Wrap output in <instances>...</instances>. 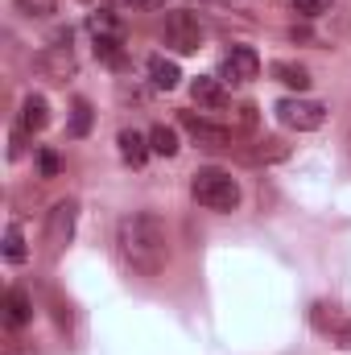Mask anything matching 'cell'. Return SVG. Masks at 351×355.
<instances>
[{
	"label": "cell",
	"instance_id": "1",
	"mask_svg": "<svg viewBox=\"0 0 351 355\" xmlns=\"http://www.w3.org/2000/svg\"><path fill=\"white\" fill-rule=\"evenodd\" d=\"M116 244H120V257L124 265L141 277H157L166 261H170V248H166V227L157 215L149 211H132L120 219L116 227Z\"/></svg>",
	"mask_w": 351,
	"mask_h": 355
},
{
	"label": "cell",
	"instance_id": "2",
	"mask_svg": "<svg viewBox=\"0 0 351 355\" xmlns=\"http://www.w3.org/2000/svg\"><path fill=\"white\" fill-rule=\"evenodd\" d=\"M190 194H194L207 211H236V207H240V182L228 174V170H219V166L194 170Z\"/></svg>",
	"mask_w": 351,
	"mask_h": 355
},
{
	"label": "cell",
	"instance_id": "3",
	"mask_svg": "<svg viewBox=\"0 0 351 355\" xmlns=\"http://www.w3.org/2000/svg\"><path fill=\"white\" fill-rule=\"evenodd\" d=\"M162 42L174 50V54H194L203 46V21L190 12V8H178L166 17V29H162Z\"/></svg>",
	"mask_w": 351,
	"mask_h": 355
},
{
	"label": "cell",
	"instance_id": "4",
	"mask_svg": "<svg viewBox=\"0 0 351 355\" xmlns=\"http://www.w3.org/2000/svg\"><path fill=\"white\" fill-rule=\"evenodd\" d=\"M277 120L285 124V128H298V132H314V128H323V120H327V107L318 103V99H277Z\"/></svg>",
	"mask_w": 351,
	"mask_h": 355
},
{
	"label": "cell",
	"instance_id": "5",
	"mask_svg": "<svg viewBox=\"0 0 351 355\" xmlns=\"http://www.w3.org/2000/svg\"><path fill=\"white\" fill-rule=\"evenodd\" d=\"M75 223H79V207L71 198H62V202L50 207V215H46V252L50 257H58L75 240Z\"/></svg>",
	"mask_w": 351,
	"mask_h": 355
},
{
	"label": "cell",
	"instance_id": "6",
	"mask_svg": "<svg viewBox=\"0 0 351 355\" xmlns=\"http://www.w3.org/2000/svg\"><path fill=\"white\" fill-rule=\"evenodd\" d=\"M75 50H71V33H54V42L37 54V71L46 79H71L75 75Z\"/></svg>",
	"mask_w": 351,
	"mask_h": 355
},
{
	"label": "cell",
	"instance_id": "7",
	"mask_svg": "<svg viewBox=\"0 0 351 355\" xmlns=\"http://www.w3.org/2000/svg\"><path fill=\"white\" fill-rule=\"evenodd\" d=\"M178 124L190 132L194 145H207V149H232V132L219 128V124H211V120H203V116H194V112H182Z\"/></svg>",
	"mask_w": 351,
	"mask_h": 355
},
{
	"label": "cell",
	"instance_id": "8",
	"mask_svg": "<svg viewBox=\"0 0 351 355\" xmlns=\"http://www.w3.org/2000/svg\"><path fill=\"white\" fill-rule=\"evenodd\" d=\"M228 83H252L261 75V54L252 46H236L228 58H223V71H219Z\"/></svg>",
	"mask_w": 351,
	"mask_h": 355
},
{
	"label": "cell",
	"instance_id": "9",
	"mask_svg": "<svg viewBox=\"0 0 351 355\" xmlns=\"http://www.w3.org/2000/svg\"><path fill=\"white\" fill-rule=\"evenodd\" d=\"M190 95H194V103H198V107H211V112L228 107V91H223V83H219V79L198 75V79L190 83Z\"/></svg>",
	"mask_w": 351,
	"mask_h": 355
},
{
	"label": "cell",
	"instance_id": "10",
	"mask_svg": "<svg viewBox=\"0 0 351 355\" xmlns=\"http://www.w3.org/2000/svg\"><path fill=\"white\" fill-rule=\"evenodd\" d=\"M87 29H91V37L95 42H124V21L116 17V12H91L87 17Z\"/></svg>",
	"mask_w": 351,
	"mask_h": 355
},
{
	"label": "cell",
	"instance_id": "11",
	"mask_svg": "<svg viewBox=\"0 0 351 355\" xmlns=\"http://www.w3.org/2000/svg\"><path fill=\"white\" fill-rule=\"evenodd\" d=\"M33 318V302H29V293L25 289H8L4 293V322L17 331V327H25Z\"/></svg>",
	"mask_w": 351,
	"mask_h": 355
},
{
	"label": "cell",
	"instance_id": "12",
	"mask_svg": "<svg viewBox=\"0 0 351 355\" xmlns=\"http://www.w3.org/2000/svg\"><path fill=\"white\" fill-rule=\"evenodd\" d=\"M50 124V103L42 99V95H29L25 103H21V128L25 132H42Z\"/></svg>",
	"mask_w": 351,
	"mask_h": 355
},
{
	"label": "cell",
	"instance_id": "13",
	"mask_svg": "<svg viewBox=\"0 0 351 355\" xmlns=\"http://www.w3.org/2000/svg\"><path fill=\"white\" fill-rule=\"evenodd\" d=\"M116 145H120V157L128 162V166H145V157H149V141L141 137V132H132V128H124L120 137H116Z\"/></svg>",
	"mask_w": 351,
	"mask_h": 355
},
{
	"label": "cell",
	"instance_id": "14",
	"mask_svg": "<svg viewBox=\"0 0 351 355\" xmlns=\"http://www.w3.org/2000/svg\"><path fill=\"white\" fill-rule=\"evenodd\" d=\"M149 79H153V87L174 91V87H178V79H182V71H178V62L162 58V54H153V58H149Z\"/></svg>",
	"mask_w": 351,
	"mask_h": 355
},
{
	"label": "cell",
	"instance_id": "15",
	"mask_svg": "<svg viewBox=\"0 0 351 355\" xmlns=\"http://www.w3.org/2000/svg\"><path fill=\"white\" fill-rule=\"evenodd\" d=\"M268 71H273V79L285 83V87H298V91L310 87V71H306L302 62H273Z\"/></svg>",
	"mask_w": 351,
	"mask_h": 355
},
{
	"label": "cell",
	"instance_id": "16",
	"mask_svg": "<svg viewBox=\"0 0 351 355\" xmlns=\"http://www.w3.org/2000/svg\"><path fill=\"white\" fill-rule=\"evenodd\" d=\"M248 157H252V162H285V157H289V145H285V141H277V137H264Z\"/></svg>",
	"mask_w": 351,
	"mask_h": 355
},
{
	"label": "cell",
	"instance_id": "17",
	"mask_svg": "<svg viewBox=\"0 0 351 355\" xmlns=\"http://www.w3.org/2000/svg\"><path fill=\"white\" fill-rule=\"evenodd\" d=\"M149 145H153V153L174 157V153H178V132H174V128H166V124H157V128L149 132Z\"/></svg>",
	"mask_w": 351,
	"mask_h": 355
},
{
	"label": "cell",
	"instance_id": "18",
	"mask_svg": "<svg viewBox=\"0 0 351 355\" xmlns=\"http://www.w3.org/2000/svg\"><path fill=\"white\" fill-rule=\"evenodd\" d=\"M25 257H29V252H25L21 227H8V232H4V261H8V265H25Z\"/></svg>",
	"mask_w": 351,
	"mask_h": 355
},
{
	"label": "cell",
	"instance_id": "19",
	"mask_svg": "<svg viewBox=\"0 0 351 355\" xmlns=\"http://www.w3.org/2000/svg\"><path fill=\"white\" fill-rule=\"evenodd\" d=\"M91 120H95V116H91V103L87 99H75V107H71V128H67V132H71V137H87Z\"/></svg>",
	"mask_w": 351,
	"mask_h": 355
},
{
	"label": "cell",
	"instance_id": "20",
	"mask_svg": "<svg viewBox=\"0 0 351 355\" xmlns=\"http://www.w3.org/2000/svg\"><path fill=\"white\" fill-rule=\"evenodd\" d=\"M310 318H314V327H318V331H327V335H335V331H339V322H343V314H335V306H327V302H318Z\"/></svg>",
	"mask_w": 351,
	"mask_h": 355
},
{
	"label": "cell",
	"instance_id": "21",
	"mask_svg": "<svg viewBox=\"0 0 351 355\" xmlns=\"http://www.w3.org/2000/svg\"><path fill=\"white\" fill-rule=\"evenodd\" d=\"M120 46H124V42H95V58L120 71V67H124V50H120Z\"/></svg>",
	"mask_w": 351,
	"mask_h": 355
},
{
	"label": "cell",
	"instance_id": "22",
	"mask_svg": "<svg viewBox=\"0 0 351 355\" xmlns=\"http://www.w3.org/2000/svg\"><path fill=\"white\" fill-rule=\"evenodd\" d=\"M17 8L25 17H50L54 12V0H17Z\"/></svg>",
	"mask_w": 351,
	"mask_h": 355
},
{
	"label": "cell",
	"instance_id": "23",
	"mask_svg": "<svg viewBox=\"0 0 351 355\" xmlns=\"http://www.w3.org/2000/svg\"><path fill=\"white\" fill-rule=\"evenodd\" d=\"M293 8H298L302 17H323V12L331 8V0H293Z\"/></svg>",
	"mask_w": 351,
	"mask_h": 355
},
{
	"label": "cell",
	"instance_id": "24",
	"mask_svg": "<svg viewBox=\"0 0 351 355\" xmlns=\"http://www.w3.org/2000/svg\"><path fill=\"white\" fill-rule=\"evenodd\" d=\"M120 8H132V12H149V8H162L166 0H116Z\"/></svg>",
	"mask_w": 351,
	"mask_h": 355
},
{
	"label": "cell",
	"instance_id": "25",
	"mask_svg": "<svg viewBox=\"0 0 351 355\" xmlns=\"http://www.w3.org/2000/svg\"><path fill=\"white\" fill-rule=\"evenodd\" d=\"M37 162H42V178H54V174H58V157H54L50 149H42V157H37Z\"/></svg>",
	"mask_w": 351,
	"mask_h": 355
},
{
	"label": "cell",
	"instance_id": "26",
	"mask_svg": "<svg viewBox=\"0 0 351 355\" xmlns=\"http://www.w3.org/2000/svg\"><path fill=\"white\" fill-rule=\"evenodd\" d=\"M335 343L351 352V318H343V322H339V331H335Z\"/></svg>",
	"mask_w": 351,
	"mask_h": 355
},
{
	"label": "cell",
	"instance_id": "27",
	"mask_svg": "<svg viewBox=\"0 0 351 355\" xmlns=\"http://www.w3.org/2000/svg\"><path fill=\"white\" fill-rule=\"evenodd\" d=\"M348 145H351V137H348Z\"/></svg>",
	"mask_w": 351,
	"mask_h": 355
}]
</instances>
